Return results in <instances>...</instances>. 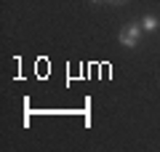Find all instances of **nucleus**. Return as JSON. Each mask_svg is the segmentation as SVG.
<instances>
[{
  "label": "nucleus",
  "mask_w": 160,
  "mask_h": 152,
  "mask_svg": "<svg viewBox=\"0 0 160 152\" xmlns=\"http://www.w3.org/2000/svg\"><path fill=\"white\" fill-rule=\"evenodd\" d=\"M142 24H136V22H131V24H126V27L120 29V43L126 45V48H136L139 45V40H142Z\"/></svg>",
  "instance_id": "obj_1"
},
{
  "label": "nucleus",
  "mask_w": 160,
  "mask_h": 152,
  "mask_svg": "<svg viewBox=\"0 0 160 152\" xmlns=\"http://www.w3.org/2000/svg\"><path fill=\"white\" fill-rule=\"evenodd\" d=\"M158 27H160V19L152 16V13H147V16L142 19V29H144V32H155Z\"/></svg>",
  "instance_id": "obj_2"
},
{
  "label": "nucleus",
  "mask_w": 160,
  "mask_h": 152,
  "mask_svg": "<svg viewBox=\"0 0 160 152\" xmlns=\"http://www.w3.org/2000/svg\"><path fill=\"white\" fill-rule=\"evenodd\" d=\"M112 6H123V3H128V0H109Z\"/></svg>",
  "instance_id": "obj_3"
},
{
  "label": "nucleus",
  "mask_w": 160,
  "mask_h": 152,
  "mask_svg": "<svg viewBox=\"0 0 160 152\" xmlns=\"http://www.w3.org/2000/svg\"><path fill=\"white\" fill-rule=\"evenodd\" d=\"M91 3H104V0H91Z\"/></svg>",
  "instance_id": "obj_4"
}]
</instances>
